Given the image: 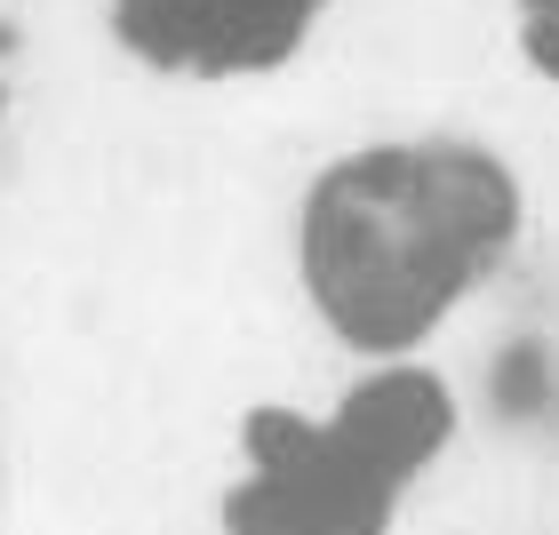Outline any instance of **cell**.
<instances>
[{"mask_svg": "<svg viewBox=\"0 0 559 535\" xmlns=\"http://www.w3.org/2000/svg\"><path fill=\"white\" fill-rule=\"evenodd\" d=\"M527 185L479 136H376L296 200V296L352 360H416L520 257Z\"/></svg>", "mask_w": 559, "mask_h": 535, "instance_id": "cell-1", "label": "cell"}, {"mask_svg": "<svg viewBox=\"0 0 559 535\" xmlns=\"http://www.w3.org/2000/svg\"><path fill=\"white\" fill-rule=\"evenodd\" d=\"M464 400L424 360H360L328 407L264 400L233 431L224 535H400V512L448 464Z\"/></svg>", "mask_w": 559, "mask_h": 535, "instance_id": "cell-2", "label": "cell"}, {"mask_svg": "<svg viewBox=\"0 0 559 535\" xmlns=\"http://www.w3.org/2000/svg\"><path fill=\"white\" fill-rule=\"evenodd\" d=\"M336 0H105V33L160 81H264L288 72Z\"/></svg>", "mask_w": 559, "mask_h": 535, "instance_id": "cell-3", "label": "cell"}, {"mask_svg": "<svg viewBox=\"0 0 559 535\" xmlns=\"http://www.w3.org/2000/svg\"><path fill=\"white\" fill-rule=\"evenodd\" d=\"M512 40H520L527 72L544 88H559V0H512Z\"/></svg>", "mask_w": 559, "mask_h": 535, "instance_id": "cell-4", "label": "cell"}]
</instances>
